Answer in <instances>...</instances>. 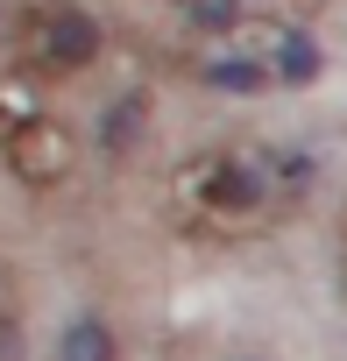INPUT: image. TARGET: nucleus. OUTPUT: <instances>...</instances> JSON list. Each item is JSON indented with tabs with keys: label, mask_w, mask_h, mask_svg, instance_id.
<instances>
[{
	"label": "nucleus",
	"mask_w": 347,
	"mask_h": 361,
	"mask_svg": "<svg viewBox=\"0 0 347 361\" xmlns=\"http://www.w3.org/2000/svg\"><path fill=\"white\" fill-rule=\"evenodd\" d=\"M15 50L29 71L50 78H78L99 64V22L78 8V0H29L15 15Z\"/></svg>",
	"instance_id": "nucleus-1"
},
{
	"label": "nucleus",
	"mask_w": 347,
	"mask_h": 361,
	"mask_svg": "<svg viewBox=\"0 0 347 361\" xmlns=\"http://www.w3.org/2000/svg\"><path fill=\"white\" fill-rule=\"evenodd\" d=\"M0 156H8V170L22 177L29 192H50V185H64V177H71L78 142H71V128H64L57 114H22L8 135H0Z\"/></svg>",
	"instance_id": "nucleus-2"
},
{
	"label": "nucleus",
	"mask_w": 347,
	"mask_h": 361,
	"mask_svg": "<svg viewBox=\"0 0 347 361\" xmlns=\"http://www.w3.org/2000/svg\"><path fill=\"white\" fill-rule=\"evenodd\" d=\"M192 199H199V213H213V220H248L255 206H262V192H269V177L248 163V156H206V163H192Z\"/></svg>",
	"instance_id": "nucleus-3"
},
{
	"label": "nucleus",
	"mask_w": 347,
	"mask_h": 361,
	"mask_svg": "<svg viewBox=\"0 0 347 361\" xmlns=\"http://www.w3.org/2000/svg\"><path fill=\"white\" fill-rule=\"evenodd\" d=\"M269 78L291 85V92L319 85V78H326V50H319V36H312V29H284V43H276V57H269Z\"/></svg>",
	"instance_id": "nucleus-4"
},
{
	"label": "nucleus",
	"mask_w": 347,
	"mask_h": 361,
	"mask_svg": "<svg viewBox=\"0 0 347 361\" xmlns=\"http://www.w3.org/2000/svg\"><path fill=\"white\" fill-rule=\"evenodd\" d=\"M142 128H149V92H121L99 106V149L106 156H128L142 142Z\"/></svg>",
	"instance_id": "nucleus-5"
},
{
	"label": "nucleus",
	"mask_w": 347,
	"mask_h": 361,
	"mask_svg": "<svg viewBox=\"0 0 347 361\" xmlns=\"http://www.w3.org/2000/svg\"><path fill=\"white\" fill-rule=\"evenodd\" d=\"M50 361H121V333L106 319H71L50 340Z\"/></svg>",
	"instance_id": "nucleus-6"
},
{
	"label": "nucleus",
	"mask_w": 347,
	"mask_h": 361,
	"mask_svg": "<svg viewBox=\"0 0 347 361\" xmlns=\"http://www.w3.org/2000/svg\"><path fill=\"white\" fill-rule=\"evenodd\" d=\"M206 85H213V92H241V99H248V92H269L276 78H269V64H262V57H241V50H234V57H213V64H206Z\"/></svg>",
	"instance_id": "nucleus-7"
},
{
	"label": "nucleus",
	"mask_w": 347,
	"mask_h": 361,
	"mask_svg": "<svg viewBox=\"0 0 347 361\" xmlns=\"http://www.w3.org/2000/svg\"><path fill=\"white\" fill-rule=\"evenodd\" d=\"M178 15H185L199 36H234V29L248 22V8H241V0H178Z\"/></svg>",
	"instance_id": "nucleus-8"
},
{
	"label": "nucleus",
	"mask_w": 347,
	"mask_h": 361,
	"mask_svg": "<svg viewBox=\"0 0 347 361\" xmlns=\"http://www.w3.org/2000/svg\"><path fill=\"white\" fill-rule=\"evenodd\" d=\"M312 177H319V163H312L305 149H291V156H276V185H284V192H312Z\"/></svg>",
	"instance_id": "nucleus-9"
},
{
	"label": "nucleus",
	"mask_w": 347,
	"mask_h": 361,
	"mask_svg": "<svg viewBox=\"0 0 347 361\" xmlns=\"http://www.w3.org/2000/svg\"><path fill=\"white\" fill-rule=\"evenodd\" d=\"M22 354V333H15V319H0V361H15Z\"/></svg>",
	"instance_id": "nucleus-10"
},
{
	"label": "nucleus",
	"mask_w": 347,
	"mask_h": 361,
	"mask_svg": "<svg viewBox=\"0 0 347 361\" xmlns=\"http://www.w3.org/2000/svg\"><path fill=\"white\" fill-rule=\"evenodd\" d=\"M234 361H255V354H234Z\"/></svg>",
	"instance_id": "nucleus-11"
}]
</instances>
